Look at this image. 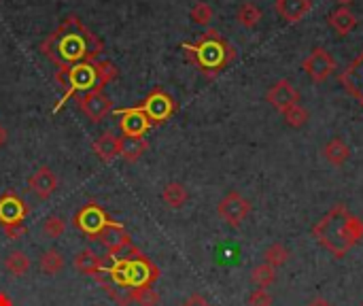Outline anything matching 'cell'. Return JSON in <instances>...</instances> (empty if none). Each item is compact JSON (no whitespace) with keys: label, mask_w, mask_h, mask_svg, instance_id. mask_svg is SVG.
I'll return each mask as SVG.
<instances>
[{"label":"cell","mask_w":363,"mask_h":306,"mask_svg":"<svg viewBox=\"0 0 363 306\" xmlns=\"http://www.w3.org/2000/svg\"><path fill=\"white\" fill-rule=\"evenodd\" d=\"M38 49L58 69H71L81 62L98 60L104 51V43L77 15H68L51 34L42 38Z\"/></svg>","instance_id":"6da1fadb"},{"label":"cell","mask_w":363,"mask_h":306,"mask_svg":"<svg viewBox=\"0 0 363 306\" xmlns=\"http://www.w3.org/2000/svg\"><path fill=\"white\" fill-rule=\"evenodd\" d=\"M312 236L334 257L342 259L345 255H349L351 249L361 243L363 222L345 204H336L316 222V226L312 228Z\"/></svg>","instance_id":"7a4b0ae2"},{"label":"cell","mask_w":363,"mask_h":306,"mask_svg":"<svg viewBox=\"0 0 363 306\" xmlns=\"http://www.w3.org/2000/svg\"><path fill=\"white\" fill-rule=\"evenodd\" d=\"M119 77V69L113 62H100V60H90L75 64L71 69H58L55 81L62 85V98L55 104L53 113H58L60 108L68 102L73 96H85L92 92H102L104 85L113 83Z\"/></svg>","instance_id":"3957f363"},{"label":"cell","mask_w":363,"mask_h":306,"mask_svg":"<svg viewBox=\"0 0 363 306\" xmlns=\"http://www.w3.org/2000/svg\"><path fill=\"white\" fill-rule=\"evenodd\" d=\"M181 49L185 51V58L194 64L206 79H215L236 60V49H234L229 45V40L223 38V34L215 28L200 34L196 43H183Z\"/></svg>","instance_id":"277c9868"},{"label":"cell","mask_w":363,"mask_h":306,"mask_svg":"<svg viewBox=\"0 0 363 306\" xmlns=\"http://www.w3.org/2000/svg\"><path fill=\"white\" fill-rule=\"evenodd\" d=\"M119 257L127 261V272H130V287H140V285H153V283L162 276L160 268L153 264V259L145 255L134 243L127 247Z\"/></svg>","instance_id":"5b68a950"},{"label":"cell","mask_w":363,"mask_h":306,"mask_svg":"<svg viewBox=\"0 0 363 306\" xmlns=\"http://www.w3.org/2000/svg\"><path fill=\"white\" fill-rule=\"evenodd\" d=\"M138 106L142 108V113L149 117V121H151V128L166 123L170 117L177 113L175 98L168 92H164L162 87H155L153 92H149L147 98L142 100V104H138Z\"/></svg>","instance_id":"8992f818"},{"label":"cell","mask_w":363,"mask_h":306,"mask_svg":"<svg viewBox=\"0 0 363 306\" xmlns=\"http://www.w3.org/2000/svg\"><path fill=\"white\" fill-rule=\"evenodd\" d=\"M113 220L109 217V213H106L98 202L90 200L85 207H81L75 217H73V224L77 226V230H81L85 236H88L90 240H96L98 234L102 232L104 226H109Z\"/></svg>","instance_id":"52a82bcc"},{"label":"cell","mask_w":363,"mask_h":306,"mask_svg":"<svg viewBox=\"0 0 363 306\" xmlns=\"http://www.w3.org/2000/svg\"><path fill=\"white\" fill-rule=\"evenodd\" d=\"M217 213H219V217H221V220H223L227 226L238 228V226L247 220V217H249V213H251V202L245 198L242 193L229 191V193H225L223 198L219 200Z\"/></svg>","instance_id":"ba28073f"},{"label":"cell","mask_w":363,"mask_h":306,"mask_svg":"<svg viewBox=\"0 0 363 306\" xmlns=\"http://www.w3.org/2000/svg\"><path fill=\"white\" fill-rule=\"evenodd\" d=\"M30 215V204L17 191H5L0 196V228L24 224Z\"/></svg>","instance_id":"9c48e42d"},{"label":"cell","mask_w":363,"mask_h":306,"mask_svg":"<svg viewBox=\"0 0 363 306\" xmlns=\"http://www.w3.org/2000/svg\"><path fill=\"white\" fill-rule=\"evenodd\" d=\"M302 71L314 81V83H325L331 73L336 71V60L325 47H314L302 62Z\"/></svg>","instance_id":"30bf717a"},{"label":"cell","mask_w":363,"mask_h":306,"mask_svg":"<svg viewBox=\"0 0 363 306\" xmlns=\"http://www.w3.org/2000/svg\"><path fill=\"white\" fill-rule=\"evenodd\" d=\"M96 240L106 249V253H109L113 259L119 257L127 247L132 245V236L127 234V230L117 222H111L109 226H104Z\"/></svg>","instance_id":"8fae6325"},{"label":"cell","mask_w":363,"mask_h":306,"mask_svg":"<svg viewBox=\"0 0 363 306\" xmlns=\"http://www.w3.org/2000/svg\"><path fill=\"white\" fill-rule=\"evenodd\" d=\"M77 106L92 123H98L109 113H113V100L104 92H92L85 96H77Z\"/></svg>","instance_id":"7c38bea8"},{"label":"cell","mask_w":363,"mask_h":306,"mask_svg":"<svg viewBox=\"0 0 363 306\" xmlns=\"http://www.w3.org/2000/svg\"><path fill=\"white\" fill-rule=\"evenodd\" d=\"M113 113L119 117V128L123 137H142L151 121L142 113L140 106H130V108H113Z\"/></svg>","instance_id":"4fadbf2b"},{"label":"cell","mask_w":363,"mask_h":306,"mask_svg":"<svg viewBox=\"0 0 363 306\" xmlns=\"http://www.w3.org/2000/svg\"><path fill=\"white\" fill-rule=\"evenodd\" d=\"M266 102L276 108L279 113H285L287 108L295 106V104H300V92L295 90V87L287 81V79H281V81H276L268 94H266Z\"/></svg>","instance_id":"5bb4252c"},{"label":"cell","mask_w":363,"mask_h":306,"mask_svg":"<svg viewBox=\"0 0 363 306\" xmlns=\"http://www.w3.org/2000/svg\"><path fill=\"white\" fill-rule=\"evenodd\" d=\"M340 83L363 106V51L340 73Z\"/></svg>","instance_id":"9a60e30c"},{"label":"cell","mask_w":363,"mask_h":306,"mask_svg":"<svg viewBox=\"0 0 363 306\" xmlns=\"http://www.w3.org/2000/svg\"><path fill=\"white\" fill-rule=\"evenodd\" d=\"M60 181H58V174L49 168V166H40L34 174H30L28 179V189L34 191L40 200H47L55 193Z\"/></svg>","instance_id":"2e32d148"},{"label":"cell","mask_w":363,"mask_h":306,"mask_svg":"<svg viewBox=\"0 0 363 306\" xmlns=\"http://www.w3.org/2000/svg\"><path fill=\"white\" fill-rule=\"evenodd\" d=\"M94 153H96V158L104 164H109L113 162L117 156H119V149H121V137L113 134V132H102L94 145H92Z\"/></svg>","instance_id":"e0dca14e"},{"label":"cell","mask_w":363,"mask_h":306,"mask_svg":"<svg viewBox=\"0 0 363 306\" xmlns=\"http://www.w3.org/2000/svg\"><path fill=\"white\" fill-rule=\"evenodd\" d=\"M274 9L287 24H297L312 9V3L310 0H276Z\"/></svg>","instance_id":"ac0fdd59"},{"label":"cell","mask_w":363,"mask_h":306,"mask_svg":"<svg viewBox=\"0 0 363 306\" xmlns=\"http://www.w3.org/2000/svg\"><path fill=\"white\" fill-rule=\"evenodd\" d=\"M75 268L85 274V276H94V279H100L104 272V264H102V259L100 255H96L94 249H83L75 255Z\"/></svg>","instance_id":"d6986e66"},{"label":"cell","mask_w":363,"mask_h":306,"mask_svg":"<svg viewBox=\"0 0 363 306\" xmlns=\"http://www.w3.org/2000/svg\"><path fill=\"white\" fill-rule=\"evenodd\" d=\"M329 26L336 30L338 36H347L357 28V15L349 7H340L329 15Z\"/></svg>","instance_id":"ffe728a7"},{"label":"cell","mask_w":363,"mask_h":306,"mask_svg":"<svg viewBox=\"0 0 363 306\" xmlns=\"http://www.w3.org/2000/svg\"><path fill=\"white\" fill-rule=\"evenodd\" d=\"M149 149V143L142 137H121V149H119V156L125 162H138Z\"/></svg>","instance_id":"44dd1931"},{"label":"cell","mask_w":363,"mask_h":306,"mask_svg":"<svg viewBox=\"0 0 363 306\" xmlns=\"http://www.w3.org/2000/svg\"><path fill=\"white\" fill-rule=\"evenodd\" d=\"M323 158L331 164V166H345L347 160L351 158V149L342 139H331L325 147H323Z\"/></svg>","instance_id":"7402d4cb"},{"label":"cell","mask_w":363,"mask_h":306,"mask_svg":"<svg viewBox=\"0 0 363 306\" xmlns=\"http://www.w3.org/2000/svg\"><path fill=\"white\" fill-rule=\"evenodd\" d=\"M162 200H164V204L170 207V209H181V207H185V202L189 200V191H187V187H185L183 183L173 181V183H168V185L162 189Z\"/></svg>","instance_id":"603a6c76"},{"label":"cell","mask_w":363,"mask_h":306,"mask_svg":"<svg viewBox=\"0 0 363 306\" xmlns=\"http://www.w3.org/2000/svg\"><path fill=\"white\" fill-rule=\"evenodd\" d=\"M100 285H102V290L106 292V296H109L117 306H130L132 304V287H119V285H115V283H111V281H106V279H96Z\"/></svg>","instance_id":"cb8c5ba5"},{"label":"cell","mask_w":363,"mask_h":306,"mask_svg":"<svg viewBox=\"0 0 363 306\" xmlns=\"http://www.w3.org/2000/svg\"><path fill=\"white\" fill-rule=\"evenodd\" d=\"M5 268L9 274L13 276H26L28 270H30V259L24 251H11L5 259Z\"/></svg>","instance_id":"d4e9b609"},{"label":"cell","mask_w":363,"mask_h":306,"mask_svg":"<svg viewBox=\"0 0 363 306\" xmlns=\"http://www.w3.org/2000/svg\"><path fill=\"white\" fill-rule=\"evenodd\" d=\"M236 19H238V24L245 26V28H255L260 24V19H262V11L255 3H249V0H247V3H242L238 7Z\"/></svg>","instance_id":"484cf974"},{"label":"cell","mask_w":363,"mask_h":306,"mask_svg":"<svg viewBox=\"0 0 363 306\" xmlns=\"http://www.w3.org/2000/svg\"><path fill=\"white\" fill-rule=\"evenodd\" d=\"M62 268H64V257L58 249H49V251H45L40 255V270L45 274L55 276V274L62 272Z\"/></svg>","instance_id":"4316f807"},{"label":"cell","mask_w":363,"mask_h":306,"mask_svg":"<svg viewBox=\"0 0 363 306\" xmlns=\"http://www.w3.org/2000/svg\"><path fill=\"white\" fill-rule=\"evenodd\" d=\"M289 257H291L289 249H287L285 245H281V243H274V245H270V247L264 251V261H266V264H270L272 268L285 266L287 261H289Z\"/></svg>","instance_id":"83f0119b"},{"label":"cell","mask_w":363,"mask_h":306,"mask_svg":"<svg viewBox=\"0 0 363 306\" xmlns=\"http://www.w3.org/2000/svg\"><path fill=\"white\" fill-rule=\"evenodd\" d=\"M251 281L258 285L260 290H268L272 283L276 281V268H272L270 264H260V266H255L251 270Z\"/></svg>","instance_id":"f1b7e54d"},{"label":"cell","mask_w":363,"mask_h":306,"mask_svg":"<svg viewBox=\"0 0 363 306\" xmlns=\"http://www.w3.org/2000/svg\"><path fill=\"white\" fill-rule=\"evenodd\" d=\"M132 302H136L138 306H160L162 298L153 290V285H140L132 287Z\"/></svg>","instance_id":"f546056e"},{"label":"cell","mask_w":363,"mask_h":306,"mask_svg":"<svg viewBox=\"0 0 363 306\" xmlns=\"http://www.w3.org/2000/svg\"><path fill=\"white\" fill-rule=\"evenodd\" d=\"M283 117H285V121H287V126H291V128H302V126H306L308 123V111L302 106V104H295V106H291V108H287L285 113H281Z\"/></svg>","instance_id":"4dcf8cb0"},{"label":"cell","mask_w":363,"mask_h":306,"mask_svg":"<svg viewBox=\"0 0 363 306\" xmlns=\"http://www.w3.org/2000/svg\"><path fill=\"white\" fill-rule=\"evenodd\" d=\"M212 15H215V13H212V7L208 3H204V0L196 3L189 11V17L194 19V24H198V26H208L212 21Z\"/></svg>","instance_id":"1f68e13d"},{"label":"cell","mask_w":363,"mask_h":306,"mask_svg":"<svg viewBox=\"0 0 363 306\" xmlns=\"http://www.w3.org/2000/svg\"><path fill=\"white\" fill-rule=\"evenodd\" d=\"M64 232H66V222H64L60 215H51V217H47L45 224H42V234H45L47 238H51V240L60 238Z\"/></svg>","instance_id":"d6a6232c"},{"label":"cell","mask_w":363,"mask_h":306,"mask_svg":"<svg viewBox=\"0 0 363 306\" xmlns=\"http://www.w3.org/2000/svg\"><path fill=\"white\" fill-rule=\"evenodd\" d=\"M249 306H272V296L266 290H255L249 296Z\"/></svg>","instance_id":"836d02e7"},{"label":"cell","mask_w":363,"mask_h":306,"mask_svg":"<svg viewBox=\"0 0 363 306\" xmlns=\"http://www.w3.org/2000/svg\"><path fill=\"white\" fill-rule=\"evenodd\" d=\"M7 238L9 240H19V238H24L26 236V224H17V226H7L3 228Z\"/></svg>","instance_id":"e575fe53"},{"label":"cell","mask_w":363,"mask_h":306,"mask_svg":"<svg viewBox=\"0 0 363 306\" xmlns=\"http://www.w3.org/2000/svg\"><path fill=\"white\" fill-rule=\"evenodd\" d=\"M181 306H212L204 296H200V294H191Z\"/></svg>","instance_id":"d590c367"},{"label":"cell","mask_w":363,"mask_h":306,"mask_svg":"<svg viewBox=\"0 0 363 306\" xmlns=\"http://www.w3.org/2000/svg\"><path fill=\"white\" fill-rule=\"evenodd\" d=\"M308 306H331V302L325 300V298H314V300L308 302Z\"/></svg>","instance_id":"8d00e7d4"},{"label":"cell","mask_w":363,"mask_h":306,"mask_svg":"<svg viewBox=\"0 0 363 306\" xmlns=\"http://www.w3.org/2000/svg\"><path fill=\"white\" fill-rule=\"evenodd\" d=\"M0 306H15V304H13V300L5 292H0Z\"/></svg>","instance_id":"74e56055"},{"label":"cell","mask_w":363,"mask_h":306,"mask_svg":"<svg viewBox=\"0 0 363 306\" xmlns=\"http://www.w3.org/2000/svg\"><path fill=\"white\" fill-rule=\"evenodd\" d=\"M7 139H9V134H7V128H5L3 123H0V147H5Z\"/></svg>","instance_id":"f35d334b"},{"label":"cell","mask_w":363,"mask_h":306,"mask_svg":"<svg viewBox=\"0 0 363 306\" xmlns=\"http://www.w3.org/2000/svg\"><path fill=\"white\" fill-rule=\"evenodd\" d=\"M338 3H340V5H342V7H349V5L353 3V0H338Z\"/></svg>","instance_id":"ab89813d"},{"label":"cell","mask_w":363,"mask_h":306,"mask_svg":"<svg viewBox=\"0 0 363 306\" xmlns=\"http://www.w3.org/2000/svg\"><path fill=\"white\" fill-rule=\"evenodd\" d=\"M361 306H363V304H361Z\"/></svg>","instance_id":"60d3db41"}]
</instances>
